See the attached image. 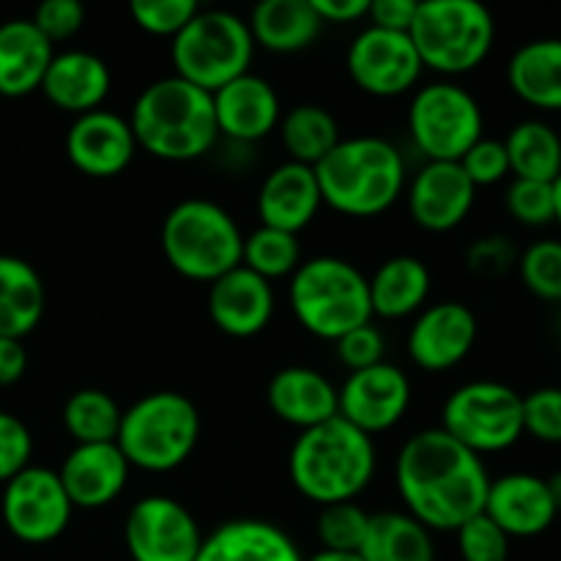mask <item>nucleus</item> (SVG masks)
<instances>
[{
    "label": "nucleus",
    "instance_id": "nucleus-1",
    "mask_svg": "<svg viewBox=\"0 0 561 561\" xmlns=\"http://www.w3.org/2000/svg\"><path fill=\"white\" fill-rule=\"evenodd\" d=\"M394 482L405 510L431 531H458L485 510L488 477L480 455L442 427L411 436L398 453Z\"/></svg>",
    "mask_w": 561,
    "mask_h": 561
},
{
    "label": "nucleus",
    "instance_id": "nucleus-2",
    "mask_svg": "<svg viewBox=\"0 0 561 561\" xmlns=\"http://www.w3.org/2000/svg\"><path fill=\"white\" fill-rule=\"evenodd\" d=\"M376 463L373 438L334 416L299 433L288 455V477L301 496L329 507L356 502L376 477Z\"/></svg>",
    "mask_w": 561,
    "mask_h": 561
},
{
    "label": "nucleus",
    "instance_id": "nucleus-3",
    "mask_svg": "<svg viewBox=\"0 0 561 561\" xmlns=\"http://www.w3.org/2000/svg\"><path fill=\"white\" fill-rule=\"evenodd\" d=\"M129 126L137 148H146L162 162L201 159L219 140L211 93L175 75L142 88L131 107Z\"/></svg>",
    "mask_w": 561,
    "mask_h": 561
},
{
    "label": "nucleus",
    "instance_id": "nucleus-4",
    "mask_svg": "<svg viewBox=\"0 0 561 561\" xmlns=\"http://www.w3.org/2000/svg\"><path fill=\"white\" fill-rule=\"evenodd\" d=\"M316 179L327 206L345 217H378L405 190V159L383 137H345L316 164Z\"/></svg>",
    "mask_w": 561,
    "mask_h": 561
},
{
    "label": "nucleus",
    "instance_id": "nucleus-5",
    "mask_svg": "<svg viewBox=\"0 0 561 561\" xmlns=\"http://www.w3.org/2000/svg\"><path fill=\"white\" fill-rule=\"evenodd\" d=\"M288 301L301 329L329 343L373 321L367 277L345 257L301 261L290 277Z\"/></svg>",
    "mask_w": 561,
    "mask_h": 561
},
{
    "label": "nucleus",
    "instance_id": "nucleus-6",
    "mask_svg": "<svg viewBox=\"0 0 561 561\" xmlns=\"http://www.w3.org/2000/svg\"><path fill=\"white\" fill-rule=\"evenodd\" d=\"M159 241L170 268L195 283L211 285L241 266V228L222 206L206 197L175 203L164 217Z\"/></svg>",
    "mask_w": 561,
    "mask_h": 561
},
{
    "label": "nucleus",
    "instance_id": "nucleus-7",
    "mask_svg": "<svg viewBox=\"0 0 561 561\" xmlns=\"http://www.w3.org/2000/svg\"><path fill=\"white\" fill-rule=\"evenodd\" d=\"M197 438V405L181 392H153L124 411L115 444L131 469L168 474L190 460Z\"/></svg>",
    "mask_w": 561,
    "mask_h": 561
},
{
    "label": "nucleus",
    "instance_id": "nucleus-8",
    "mask_svg": "<svg viewBox=\"0 0 561 561\" xmlns=\"http://www.w3.org/2000/svg\"><path fill=\"white\" fill-rule=\"evenodd\" d=\"M409 36L425 69L458 77L491 55L496 22L477 0H420Z\"/></svg>",
    "mask_w": 561,
    "mask_h": 561
},
{
    "label": "nucleus",
    "instance_id": "nucleus-9",
    "mask_svg": "<svg viewBox=\"0 0 561 561\" xmlns=\"http://www.w3.org/2000/svg\"><path fill=\"white\" fill-rule=\"evenodd\" d=\"M252 55L255 38L250 25L225 9H201L170 44L175 77L208 93H217L236 77L247 75Z\"/></svg>",
    "mask_w": 561,
    "mask_h": 561
},
{
    "label": "nucleus",
    "instance_id": "nucleus-10",
    "mask_svg": "<svg viewBox=\"0 0 561 561\" xmlns=\"http://www.w3.org/2000/svg\"><path fill=\"white\" fill-rule=\"evenodd\" d=\"M442 431L474 455H496L524 436V398L499 381H469L442 409Z\"/></svg>",
    "mask_w": 561,
    "mask_h": 561
},
{
    "label": "nucleus",
    "instance_id": "nucleus-11",
    "mask_svg": "<svg viewBox=\"0 0 561 561\" xmlns=\"http://www.w3.org/2000/svg\"><path fill=\"white\" fill-rule=\"evenodd\" d=\"M482 107L458 82H431L411 99L409 131L427 162H460L482 140Z\"/></svg>",
    "mask_w": 561,
    "mask_h": 561
},
{
    "label": "nucleus",
    "instance_id": "nucleus-12",
    "mask_svg": "<svg viewBox=\"0 0 561 561\" xmlns=\"http://www.w3.org/2000/svg\"><path fill=\"white\" fill-rule=\"evenodd\" d=\"M75 504L60 482L58 471L27 466L3 485L0 515L11 535L27 546L58 540L69 526Z\"/></svg>",
    "mask_w": 561,
    "mask_h": 561
},
{
    "label": "nucleus",
    "instance_id": "nucleus-13",
    "mask_svg": "<svg viewBox=\"0 0 561 561\" xmlns=\"http://www.w3.org/2000/svg\"><path fill=\"white\" fill-rule=\"evenodd\" d=\"M124 540L131 561H195L203 546L195 515L170 496H146L131 504Z\"/></svg>",
    "mask_w": 561,
    "mask_h": 561
},
{
    "label": "nucleus",
    "instance_id": "nucleus-14",
    "mask_svg": "<svg viewBox=\"0 0 561 561\" xmlns=\"http://www.w3.org/2000/svg\"><path fill=\"white\" fill-rule=\"evenodd\" d=\"M345 66L356 88L378 99L409 93L425 69L409 33L381 31L373 25L351 42Z\"/></svg>",
    "mask_w": 561,
    "mask_h": 561
},
{
    "label": "nucleus",
    "instance_id": "nucleus-15",
    "mask_svg": "<svg viewBox=\"0 0 561 561\" xmlns=\"http://www.w3.org/2000/svg\"><path fill=\"white\" fill-rule=\"evenodd\" d=\"M411 405V381L398 365H373L356 370L337 389V416L365 436L387 433L398 425Z\"/></svg>",
    "mask_w": 561,
    "mask_h": 561
},
{
    "label": "nucleus",
    "instance_id": "nucleus-16",
    "mask_svg": "<svg viewBox=\"0 0 561 561\" xmlns=\"http://www.w3.org/2000/svg\"><path fill=\"white\" fill-rule=\"evenodd\" d=\"M137 153L129 118L113 110H93L77 115L66 131V157L91 179H115L131 164Z\"/></svg>",
    "mask_w": 561,
    "mask_h": 561
},
{
    "label": "nucleus",
    "instance_id": "nucleus-17",
    "mask_svg": "<svg viewBox=\"0 0 561 561\" xmlns=\"http://www.w3.org/2000/svg\"><path fill=\"white\" fill-rule=\"evenodd\" d=\"M477 316L460 301H438L416 316L409 332V356L420 370L447 373L471 354L477 343Z\"/></svg>",
    "mask_w": 561,
    "mask_h": 561
},
{
    "label": "nucleus",
    "instance_id": "nucleus-18",
    "mask_svg": "<svg viewBox=\"0 0 561 561\" xmlns=\"http://www.w3.org/2000/svg\"><path fill=\"white\" fill-rule=\"evenodd\" d=\"M477 186L458 162H427L409 186L411 219L427 233H449L469 217Z\"/></svg>",
    "mask_w": 561,
    "mask_h": 561
},
{
    "label": "nucleus",
    "instance_id": "nucleus-19",
    "mask_svg": "<svg viewBox=\"0 0 561 561\" xmlns=\"http://www.w3.org/2000/svg\"><path fill=\"white\" fill-rule=\"evenodd\" d=\"M208 316L214 327L236 340L261 334L274 316V288L247 266L214 279L208 288Z\"/></svg>",
    "mask_w": 561,
    "mask_h": 561
},
{
    "label": "nucleus",
    "instance_id": "nucleus-20",
    "mask_svg": "<svg viewBox=\"0 0 561 561\" xmlns=\"http://www.w3.org/2000/svg\"><path fill=\"white\" fill-rule=\"evenodd\" d=\"M219 137L230 142H257L279 126V96L272 82L247 75L211 93Z\"/></svg>",
    "mask_w": 561,
    "mask_h": 561
},
{
    "label": "nucleus",
    "instance_id": "nucleus-21",
    "mask_svg": "<svg viewBox=\"0 0 561 561\" xmlns=\"http://www.w3.org/2000/svg\"><path fill=\"white\" fill-rule=\"evenodd\" d=\"M482 513L513 540V537H537L557 520V507L542 477L515 471L491 480L485 510Z\"/></svg>",
    "mask_w": 561,
    "mask_h": 561
},
{
    "label": "nucleus",
    "instance_id": "nucleus-22",
    "mask_svg": "<svg viewBox=\"0 0 561 561\" xmlns=\"http://www.w3.org/2000/svg\"><path fill=\"white\" fill-rule=\"evenodd\" d=\"M129 471L118 444H77L66 455L58 477L75 507L102 510L124 493Z\"/></svg>",
    "mask_w": 561,
    "mask_h": 561
},
{
    "label": "nucleus",
    "instance_id": "nucleus-23",
    "mask_svg": "<svg viewBox=\"0 0 561 561\" xmlns=\"http://www.w3.org/2000/svg\"><path fill=\"white\" fill-rule=\"evenodd\" d=\"M323 197L316 168L299 162H283L263 179L257 192V217L266 228L299 236L321 211Z\"/></svg>",
    "mask_w": 561,
    "mask_h": 561
},
{
    "label": "nucleus",
    "instance_id": "nucleus-24",
    "mask_svg": "<svg viewBox=\"0 0 561 561\" xmlns=\"http://www.w3.org/2000/svg\"><path fill=\"white\" fill-rule=\"evenodd\" d=\"M266 400L279 422L299 431H310L337 416V389L323 373L312 367L294 365L274 373Z\"/></svg>",
    "mask_w": 561,
    "mask_h": 561
},
{
    "label": "nucleus",
    "instance_id": "nucleus-25",
    "mask_svg": "<svg viewBox=\"0 0 561 561\" xmlns=\"http://www.w3.org/2000/svg\"><path fill=\"white\" fill-rule=\"evenodd\" d=\"M110 88H113V75L99 55L85 53V49H66L53 58L38 91L55 107L77 118V115L102 110Z\"/></svg>",
    "mask_w": 561,
    "mask_h": 561
},
{
    "label": "nucleus",
    "instance_id": "nucleus-26",
    "mask_svg": "<svg viewBox=\"0 0 561 561\" xmlns=\"http://www.w3.org/2000/svg\"><path fill=\"white\" fill-rule=\"evenodd\" d=\"M55 49L33 20H9L0 25V96L22 99L42 88Z\"/></svg>",
    "mask_w": 561,
    "mask_h": 561
},
{
    "label": "nucleus",
    "instance_id": "nucleus-27",
    "mask_svg": "<svg viewBox=\"0 0 561 561\" xmlns=\"http://www.w3.org/2000/svg\"><path fill=\"white\" fill-rule=\"evenodd\" d=\"M195 561H305L296 542L268 520H228L203 537Z\"/></svg>",
    "mask_w": 561,
    "mask_h": 561
},
{
    "label": "nucleus",
    "instance_id": "nucleus-28",
    "mask_svg": "<svg viewBox=\"0 0 561 561\" xmlns=\"http://www.w3.org/2000/svg\"><path fill=\"white\" fill-rule=\"evenodd\" d=\"M250 33L255 47L277 55L301 53L310 47L323 31L312 0H263L252 9Z\"/></svg>",
    "mask_w": 561,
    "mask_h": 561
},
{
    "label": "nucleus",
    "instance_id": "nucleus-29",
    "mask_svg": "<svg viewBox=\"0 0 561 561\" xmlns=\"http://www.w3.org/2000/svg\"><path fill=\"white\" fill-rule=\"evenodd\" d=\"M367 288L373 316L400 321L420 312L431 296V268L414 255H394L376 268Z\"/></svg>",
    "mask_w": 561,
    "mask_h": 561
},
{
    "label": "nucleus",
    "instance_id": "nucleus-30",
    "mask_svg": "<svg viewBox=\"0 0 561 561\" xmlns=\"http://www.w3.org/2000/svg\"><path fill=\"white\" fill-rule=\"evenodd\" d=\"M507 82L520 102L540 110H561V38H535L515 49Z\"/></svg>",
    "mask_w": 561,
    "mask_h": 561
},
{
    "label": "nucleus",
    "instance_id": "nucleus-31",
    "mask_svg": "<svg viewBox=\"0 0 561 561\" xmlns=\"http://www.w3.org/2000/svg\"><path fill=\"white\" fill-rule=\"evenodd\" d=\"M47 294L36 268L16 255H0V337L25 340L42 323Z\"/></svg>",
    "mask_w": 561,
    "mask_h": 561
},
{
    "label": "nucleus",
    "instance_id": "nucleus-32",
    "mask_svg": "<svg viewBox=\"0 0 561 561\" xmlns=\"http://www.w3.org/2000/svg\"><path fill=\"white\" fill-rule=\"evenodd\" d=\"M359 557L365 561H436L433 531L409 513L370 515Z\"/></svg>",
    "mask_w": 561,
    "mask_h": 561
},
{
    "label": "nucleus",
    "instance_id": "nucleus-33",
    "mask_svg": "<svg viewBox=\"0 0 561 561\" xmlns=\"http://www.w3.org/2000/svg\"><path fill=\"white\" fill-rule=\"evenodd\" d=\"M510 157V173L515 179L553 184L561 173V135L546 121H520L504 137Z\"/></svg>",
    "mask_w": 561,
    "mask_h": 561
},
{
    "label": "nucleus",
    "instance_id": "nucleus-34",
    "mask_svg": "<svg viewBox=\"0 0 561 561\" xmlns=\"http://www.w3.org/2000/svg\"><path fill=\"white\" fill-rule=\"evenodd\" d=\"M279 137L288 151L290 162L316 168L337 148L340 137L337 118L321 104H296L279 118Z\"/></svg>",
    "mask_w": 561,
    "mask_h": 561
},
{
    "label": "nucleus",
    "instance_id": "nucleus-35",
    "mask_svg": "<svg viewBox=\"0 0 561 561\" xmlns=\"http://www.w3.org/2000/svg\"><path fill=\"white\" fill-rule=\"evenodd\" d=\"M121 416V405L102 389H80L64 405V425L75 444H115Z\"/></svg>",
    "mask_w": 561,
    "mask_h": 561
},
{
    "label": "nucleus",
    "instance_id": "nucleus-36",
    "mask_svg": "<svg viewBox=\"0 0 561 561\" xmlns=\"http://www.w3.org/2000/svg\"><path fill=\"white\" fill-rule=\"evenodd\" d=\"M241 266H247L268 283L279 277H294L296 268L301 266L299 236L261 225L250 236H244Z\"/></svg>",
    "mask_w": 561,
    "mask_h": 561
},
{
    "label": "nucleus",
    "instance_id": "nucleus-37",
    "mask_svg": "<svg viewBox=\"0 0 561 561\" xmlns=\"http://www.w3.org/2000/svg\"><path fill=\"white\" fill-rule=\"evenodd\" d=\"M367 526H370V513H365L356 502L329 504V507H321L316 535L323 551L359 553L367 537Z\"/></svg>",
    "mask_w": 561,
    "mask_h": 561
},
{
    "label": "nucleus",
    "instance_id": "nucleus-38",
    "mask_svg": "<svg viewBox=\"0 0 561 561\" xmlns=\"http://www.w3.org/2000/svg\"><path fill=\"white\" fill-rule=\"evenodd\" d=\"M518 272L529 294L561 305V241L542 239L526 247L518 255Z\"/></svg>",
    "mask_w": 561,
    "mask_h": 561
},
{
    "label": "nucleus",
    "instance_id": "nucleus-39",
    "mask_svg": "<svg viewBox=\"0 0 561 561\" xmlns=\"http://www.w3.org/2000/svg\"><path fill=\"white\" fill-rule=\"evenodd\" d=\"M197 11H201V5L195 0H135L129 5L135 25L151 36L162 38L179 36Z\"/></svg>",
    "mask_w": 561,
    "mask_h": 561
},
{
    "label": "nucleus",
    "instance_id": "nucleus-40",
    "mask_svg": "<svg viewBox=\"0 0 561 561\" xmlns=\"http://www.w3.org/2000/svg\"><path fill=\"white\" fill-rule=\"evenodd\" d=\"M507 211L526 228H546L553 222V184L515 179L507 190Z\"/></svg>",
    "mask_w": 561,
    "mask_h": 561
},
{
    "label": "nucleus",
    "instance_id": "nucleus-41",
    "mask_svg": "<svg viewBox=\"0 0 561 561\" xmlns=\"http://www.w3.org/2000/svg\"><path fill=\"white\" fill-rule=\"evenodd\" d=\"M458 551L463 561H507L510 537L485 513L466 520L458 531Z\"/></svg>",
    "mask_w": 561,
    "mask_h": 561
},
{
    "label": "nucleus",
    "instance_id": "nucleus-42",
    "mask_svg": "<svg viewBox=\"0 0 561 561\" xmlns=\"http://www.w3.org/2000/svg\"><path fill=\"white\" fill-rule=\"evenodd\" d=\"M524 433L542 444H561V387H542L526 394Z\"/></svg>",
    "mask_w": 561,
    "mask_h": 561
},
{
    "label": "nucleus",
    "instance_id": "nucleus-43",
    "mask_svg": "<svg viewBox=\"0 0 561 561\" xmlns=\"http://www.w3.org/2000/svg\"><path fill=\"white\" fill-rule=\"evenodd\" d=\"M460 168L469 175L471 184L480 190V186H493L499 181H504L510 175V157L504 140H493V137H482L477 140L469 151L460 159Z\"/></svg>",
    "mask_w": 561,
    "mask_h": 561
},
{
    "label": "nucleus",
    "instance_id": "nucleus-44",
    "mask_svg": "<svg viewBox=\"0 0 561 561\" xmlns=\"http://www.w3.org/2000/svg\"><path fill=\"white\" fill-rule=\"evenodd\" d=\"M33 436L20 416L0 411V485L31 466Z\"/></svg>",
    "mask_w": 561,
    "mask_h": 561
},
{
    "label": "nucleus",
    "instance_id": "nucleus-45",
    "mask_svg": "<svg viewBox=\"0 0 561 561\" xmlns=\"http://www.w3.org/2000/svg\"><path fill=\"white\" fill-rule=\"evenodd\" d=\"M33 25L55 47L58 42H69L71 36L82 31L85 9L77 0H44L36 9V14H33Z\"/></svg>",
    "mask_w": 561,
    "mask_h": 561
},
{
    "label": "nucleus",
    "instance_id": "nucleus-46",
    "mask_svg": "<svg viewBox=\"0 0 561 561\" xmlns=\"http://www.w3.org/2000/svg\"><path fill=\"white\" fill-rule=\"evenodd\" d=\"M337 359L348 367L351 373L367 370L373 365H381L383 362V334L381 329L365 323V327L354 329L345 337H340L337 343Z\"/></svg>",
    "mask_w": 561,
    "mask_h": 561
},
{
    "label": "nucleus",
    "instance_id": "nucleus-47",
    "mask_svg": "<svg viewBox=\"0 0 561 561\" xmlns=\"http://www.w3.org/2000/svg\"><path fill=\"white\" fill-rule=\"evenodd\" d=\"M466 263L480 277H502L510 268L518 266V250L507 236H485L469 247Z\"/></svg>",
    "mask_w": 561,
    "mask_h": 561
},
{
    "label": "nucleus",
    "instance_id": "nucleus-48",
    "mask_svg": "<svg viewBox=\"0 0 561 561\" xmlns=\"http://www.w3.org/2000/svg\"><path fill=\"white\" fill-rule=\"evenodd\" d=\"M420 0H370V25L392 33H409Z\"/></svg>",
    "mask_w": 561,
    "mask_h": 561
},
{
    "label": "nucleus",
    "instance_id": "nucleus-49",
    "mask_svg": "<svg viewBox=\"0 0 561 561\" xmlns=\"http://www.w3.org/2000/svg\"><path fill=\"white\" fill-rule=\"evenodd\" d=\"M27 370V351L22 340L0 337V387H11Z\"/></svg>",
    "mask_w": 561,
    "mask_h": 561
},
{
    "label": "nucleus",
    "instance_id": "nucleus-50",
    "mask_svg": "<svg viewBox=\"0 0 561 561\" xmlns=\"http://www.w3.org/2000/svg\"><path fill=\"white\" fill-rule=\"evenodd\" d=\"M318 16L327 22H359L370 11V0H312Z\"/></svg>",
    "mask_w": 561,
    "mask_h": 561
},
{
    "label": "nucleus",
    "instance_id": "nucleus-51",
    "mask_svg": "<svg viewBox=\"0 0 561 561\" xmlns=\"http://www.w3.org/2000/svg\"><path fill=\"white\" fill-rule=\"evenodd\" d=\"M305 561H365L359 557V553H340V551H318V553H312L310 559H305Z\"/></svg>",
    "mask_w": 561,
    "mask_h": 561
},
{
    "label": "nucleus",
    "instance_id": "nucleus-52",
    "mask_svg": "<svg viewBox=\"0 0 561 561\" xmlns=\"http://www.w3.org/2000/svg\"><path fill=\"white\" fill-rule=\"evenodd\" d=\"M546 485H548V493H551V499H553V507H557V513H561V471L548 477Z\"/></svg>",
    "mask_w": 561,
    "mask_h": 561
},
{
    "label": "nucleus",
    "instance_id": "nucleus-53",
    "mask_svg": "<svg viewBox=\"0 0 561 561\" xmlns=\"http://www.w3.org/2000/svg\"><path fill=\"white\" fill-rule=\"evenodd\" d=\"M553 222H557L561 230V173L559 179L553 181Z\"/></svg>",
    "mask_w": 561,
    "mask_h": 561
},
{
    "label": "nucleus",
    "instance_id": "nucleus-54",
    "mask_svg": "<svg viewBox=\"0 0 561 561\" xmlns=\"http://www.w3.org/2000/svg\"><path fill=\"white\" fill-rule=\"evenodd\" d=\"M559 329H561V321H559Z\"/></svg>",
    "mask_w": 561,
    "mask_h": 561
}]
</instances>
